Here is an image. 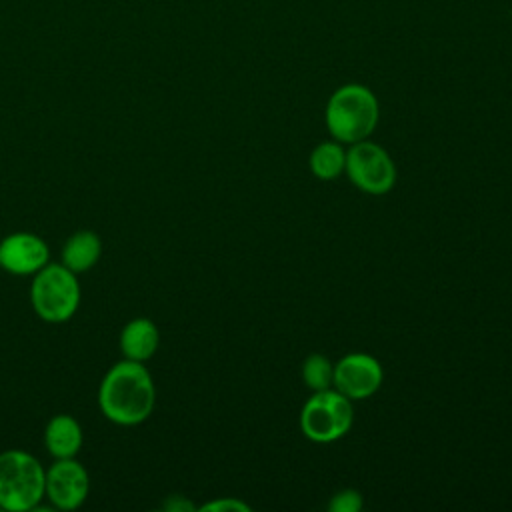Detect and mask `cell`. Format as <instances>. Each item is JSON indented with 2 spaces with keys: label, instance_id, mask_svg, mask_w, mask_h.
Segmentation results:
<instances>
[{
  "label": "cell",
  "instance_id": "13",
  "mask_svg": "<svg viewBox=\"0 0 512 512\" xmlns=\"http://www.w3.org/2000/svg\"><path fill=\"white\" fill-rule=\"evenodd\" d=\"M346 166V150L340 142H322L310 154V170L320 180H336Z\"/></svg>",
  "mask_w": 512,
  "mask_h": 512
},
{
  "label": "cell",
  "instance_id": "3",
  "mask_svg": "<svg viewBox=\"0 0 512 512\" xmlns=\"http://www.w3.org/2000/svg\"><path fill=\"white\" fill-rule=\"evenodd\" d=\"M46 470L24 450L0 454V510H34L44 498Z\"/></svg>",
  "mask_w": 512,
  "mask_h": 512
},
{
  "label": "cell",
  "instance_id": "16",
  "mask_svg": "<svg viewBox=\"0 0 512 512\" xmlns=\"http://www.w3.org/2000/svg\"><path fill=\"white\" fill-rule=\"evenodd\" d=\"M200 510H216V512H220V510H250V506L248 504H244V502H240V500H232V498H222V500H214V502H208V504H204Z\"/></svg>",
  "mask_w": 512,
  "mask_h": 512
},
{
  "label": "cell",
  "instance_id": "8",
  "mask_svg": "<svg viewBox=\"0 0 512 512\" xmlns=\"http://www.w3.org/2000/svg\"><path fill=\"white\" fill-rule=\"evenodd\" d=\"M88 472L74 458H58L46 472L44 494L58 510H74L88 496Z\"/></svg>",
  "mask_w": 512,
  "mask_h": 512
},
{
  "label": "cell",
  "instance_id": "14",
  "mask_svg": "<svg viewBox=\"0 0 512 512\" xmlns=\"http://www.w3.org/2000/svg\"><path fill=\"white\" fill-rule=\"evenodd\" d=\"M302 378L310 390H314V392L326 390L332 386L334 366L326 356L310 354L302 364Z\"/></svg>",
  "mask_w": 512,
  "mask_h": 512
},
{
  "label": "cell",
  "instance_id": "4",
  "mask_svg": "<svg viewBox=\"0 0 512 512\" xmlns=\"http://www.w3.org/2000/svg\"><path fill=\"white\" fill-rule=\"evenodd\" d=\"M36 314L52 324L66 322L80 304V284L76 272L64 264H46L34 276L30 290Z\"/></svg>",
  "mask_w": 512,
  "mask_h": 512
},
{
  "label": "cell",
  "instance_id": "9",
  "mask_svg": "<svg viewBox=\"0 0 512 512\" xmlns=\"http://www.w3.org/2000/svg\"><path fill=\"white\" fill-rule=\"evenodd\" d=\"M48 256L46 242L30 232H16L0 242V266L10 274H36L48 264Z\"/></svg>",
  "mask_w": 512,
  "mask_h": 512
},
{
  "label": "cell",
  "instance_id": "10",
  "mask_svg": "<svg viewBox=\"0 0 512 512\" xmlns=\"http://www.w3.org/2000/svg\"><path fill=\"white\" fill-rule=\"evenodd\" d=\"M160 344L158 328L148 318H134L122 328L120 334V350L124 358L134 362H146L154 356Z\"/></svg>",
  "mask_w": 512,
  "mask_h": 512
},
{
  "label": "cell",
  "instance_id": "17",
  "mask_svg": "<svg viewBox=\"0 0 512 512\" xmlns=\"http://www.w3.org/2000/svg\"><path fill=\"white\" fill-rule=\"evenodd\" d=\"M162 508L168 512H192L194 504L190 500H186L184 496L174 494V496H168V500L162 504Z\"/></svg>",
  "mask_w": 512,
  "mask_h": 512
},
{
  "label": "cell",
  "instance_id": "12",
  "mask_svg": "<svg viewBox=\"0 0 512 512\" xmlns=\"http://www.w3.org/2000/svg\"><path fill=\"white\" fill-rule=\"evenodd\" d=\"M102 252L100 236L92 230H80L68 238L62 248V264L72 272L80 274L90 270Z\"/></svg>",
  "mask_w": 512,
  "mask_h": 512
},
{
  "label": "cell",
  "instance_id": "7",
  "mask_svg": "<svg viewBox=\"0 0 512 512\" xmlns=\"http://www.w3.org/2000/svg\"><path fill=\"white\" fill-rule=\"evenodd\" d=\"M382 366L380 362L364 352H354L344 356L334 366L332 384L338 392L350 400H362L372 396L382 384Z\"/></svg>",
  "mask_w": 512,
  "mask_h": 512
},
{
  "label": "cell",
  "instance_id": "1",
  "mask_svg": "<svg viewBox=\"0 0 512 512\" xmlns=\"http://www.w3.org/2000/svg\"><path fill=\"white\" fill-rule=\"evenodd\" d=\"M156 400L152 376L142 362L122 360L114 364L102 378L98 402L104 416L122 426L144 422Z\"/></svg>",
  "mask_w": 512,
  "mask_h": 512
},
{
  "label": "cell",
  "instance_id": "11",
  "mask_svg": "<svg viewBox=\"0 0 512 512\" xmlns=\"http://www.w3.org/2000/svg\"><path fill=\"white\" fill-rule=\"evenodd\" d=\"M44 442L54 458H74L82 446V428L74 416L58 414L48 422Z\"/></svg>",
  "mask_w": 512,
  "mask_h": 512
},
{
  "label": "cell",
  "instance_id": "2",
  "mask_svg": "<svg viewBox=\"0 0 512 512\" xmlns=\"http://www.w3.org/2000/svg\"><path fill=\"white\" fill-rule=\"evenodd\" d=\"M380 108L374 92L362 84L340 86L326 104V126L344 144L366 140L378 124Z\"/></svg>",
  "mask_w": 512,
  "mask_h": 512
},
{
  "label": "cell",
  "instance_id": "6",
  "mask_svg": "<svg viewBox=\"0 0 512 512\" xmlns=\"http://www.w3.org/2000/svg\"><path fill=\"white\" fill-rule=\"evenodd\" d=\"M344 170L354 186L376 196L386 194L396 182V166L390 154L370 140L350 144Z\"/></svg>",
  "mask_w": 512,
  "mask_h": 512
},
{
  "label": "cell",
  "instance_id": "5",
  "mask_svg": "<svg viewBox=\"0 0 512 512\" xmlns=\"http://www.w3.org/2000/svg\"><path fill=\"white\" fill-rule=\"evenodd\" d=\"M354 420V408L348 396L336 388L314 392L300 412V428L314 442H334L342 438Z\"/></svg>",
  "mask_w": 512,
  "mask_h": 512
},
{
  "label": "cell",
  "instance_id": "15",
  "mask_svg": "<svg viewBox=\"0 0 512 512\" xmlns=\"http://www.w3.org/2000/svg\"><path fill=\"white\" fill-rule=\"evenodd\" d=\"M328 508L332 512H356L362 508V496L356 490H340L334 494Z\"/></svg>",
  "mask_w": 512,
  "mask_h": 512
}]
</instances>
